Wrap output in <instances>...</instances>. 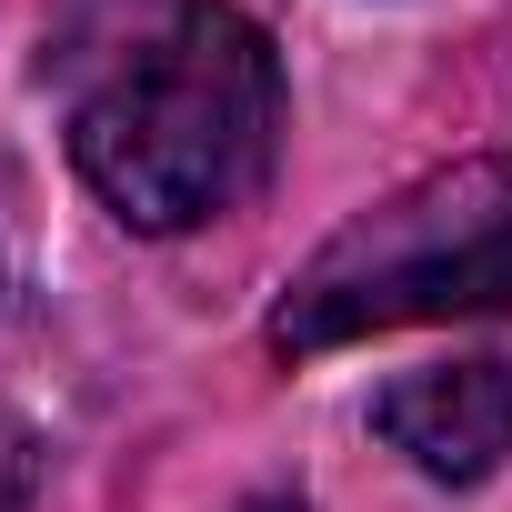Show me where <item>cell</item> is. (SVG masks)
Returning <instances> with one entry per match:
<instances>
[{
    "mask_svg": "<svg viewBox=\"0 0 512 512\" xmlns=\"http://www.w3.org/2000/svg\"><path fill=\"white\" fill-rule=\"evenodd\" d=\"M512 312V151H472L452 171H422L382 211L342 221L292 272L272 342L332 352L402 322H482Z\"/></svg>",
    "mask_w": 512,
    "mask_h": 512,
    "instance_id": "2",
    "label": "cell"
},
{
    "mask_svg": "<svg viewBox=\"0 0 512 512\" xmlns=\"http://www.w3.org/2000/svg\"><path fill=\"white\" fill-rule=\"evenodd\" d=\"M372 422H382V442H392L412 472H432V482H482V472H502V452H512V362H492V352H472V362H422V372H402V382L372 402Z\"/></svg>",
    "mask_w": 512,
    "mask_h": 512,
    "instance_id": "3",
    "label": "cell"
},
{
    "mask_svg": "<svg viewBox=\"0 0 512 512\" xmlns=\"http://www.w3.org/2000/svg\"><path fill=\"white\" fill-rule=\"evenodd\" d=\"M241 512H302V502L292 492H262V502H241Z\"/></svg>",
    "mask_w": 512,
    "mask_h": 512,
    "instance_id": "4",
    "label": "cell"
},
{
    "mask_svg": "<svg viewBox=\"0 0 512 512\" xmlns=\"http://www.w3.org/2000/svg\"><path fill=\"white\" fill-rule=\"evenodd\" d=\"M272 141H282V61L262 21H241L231 0H191L161 31H141L71 121L81 181L131 231H191L231 211L272 171Z\"/></svg>",
    "mask_w": 512,
    "mask_h": 512,
    "instance_id": "1",
    "label": "cell"
}]
</instances>
